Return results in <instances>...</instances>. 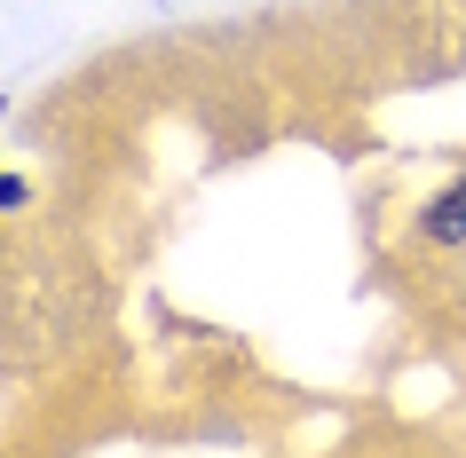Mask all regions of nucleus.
<instances>
[{
  "label": "nucleus",
  "mask_w": 466,
  "mask_h": 458,
  "mask_svg": "<svg viewBox=\"0 0 466 458\" xmlns=\"http://www.w3.org/2000/svg\"><path fill=\"white\" fill-rule=\"evenodd\" d=\"M0 111H8V96H0Z\"/></svg>",
  "instance_id": "7ed1b4c3"
},
{
  "label": "nucleus",
  "mask_w": 466,
  "mask_h": 458,
  "mask_svg": "<svg viewBox=\"0 0 466 458\" xmlns=\"http://www.w3.org/2000/svg\"><path fill=\"white\" fill-rule=\"evenodd\" d=\"M419 238H427V245H466V174H451V182L427 198V214H419Z\"/></svg>",
  "instance_id": "f257e3e1"
},
{
  "label": "nucleus",
  "mask_w": 466,
  "mask_h": 458,
  "mask_svg": "<svg viewBox=\"0 0 466 458\" xmlns=\"http://www.w3.org/2000/svg\"><path fill=\"white\" fill-rule=\"evenodd\" d=\"M25 198H32V182H25V174H0V214H16Z\"/></svg>",
  "instance_id": "f03ea898"
}]
</instances>
